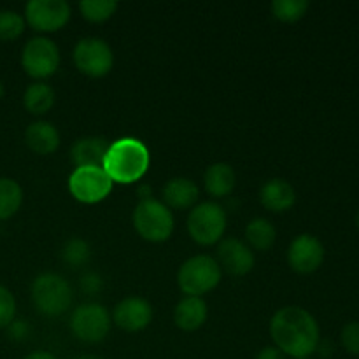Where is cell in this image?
I'll list each match as a JSON object with an SVG mask.
<instances>
[{
	"label": "cell",
	"instance_id": "obj_34",
	"mask_svg": "<svg viewBox=\"0 0 359 359\" xmlns=\"http://www.w3.org/2000/svg\"><path fill=\"white\" fill-rule=\"evenodd\" d=\"M4 95H6V88H4V83L0 81V98H2Z\"/></svg>",
	"mask_w": 359,
	"mask_h": 359
},
{
	"label": "cell",
	"instance_id": "obj_12",
	"mask_svg": "<svg viewBox=\"0 0 359 359\" xmlns=\"http://www.w3.org/2000/svg\"><path fill=\"white\" fill-rule=\"evenodd\" d=\"M325 262V245L318 237L302 233L293 238L287 249V263L297 273H312Z\"/></svg>",
	"mask_w": 359,
	"mask_h": 359
},
{
	"label": "cell",
	"instance_id": "obj_6",
	"mask_svg": "<svg viewBox=\"0 0 359 359\" xmlns=\"http://www.w3.org/2000/svg\"><path fill=\"white\" fill-rule=\"evenodd\" d=\"M226 210L216 202H203L193 207L188 216V233L196 244L212 245L221 241L226 230Z\"/></svg>",
	"mask_w": 359,
	"mask_h": 359
},
{
	"label": "cell",
	"instance_id": "obj_24",
	"mask_svg": "<svg viewBox=\"0 0 359 359\" xmlns=\"http://www.w3.org/2000/svg\"><path fill=\"white\" fill-rule=\"evenodd\" d=\"M91 258V249L84 238L74 237L67 241L62 248V259L72 269L84 266Z\"/></svg>",
	"mask_w": 359,
	"mask_h": 359
},
{
	"label": "cell",
	"instance_id": "obj_18",
	"mask_svg": "<svg viewBox=\"0 0 359 359\" xmlns=\"http://www.w3.org/2000/svg\"><path fill=\"white\" fill-rule=\"evenodd\" d=\"M207 314L209 311H207V304L203 302V298L186 297L175 305L174 323L182 332H195L205 323Z\"/></svg>",
	"mask_w": 359,
	"mask_h": 359
},
{
	"label": "cell",
	"instance_id": "obj_19",
	"mask_svg": "<svg viewBox=\"0 0 359 359\" xmlns=\"http://www.w3.org/2000/svg\"><path fill=\"white\" fill-rule=\"evenodd\" d=\"M235 184H237V175L233 167L224 161L210 165L203 174V188L214 198L228 196L235 189Z\"/></svg>",
	"mask_w": 359,
	"mask_h": 359
},
{
	"label": "cell",
	"instance_id": "obj_13",
	"mask_svg": "<svg viewBox=\"0 0 359 359\" xmlns=\"http://www.w3.org/2000/svg\"><path fill=\"white\" fill-rule=\"evenodd\" d=\"M217 263L223 266L230 276L242 277L249 273L255 266V252L241 238H224L217 245Z\"/></svg>",
	"mask_w": 359,
	"mask_h": 359
},
{
	"label": "cell",
	"instance_id": "obj_8",
	"mask_svg": "<svg viewBox=\"0 0 359 359\" xmlns=\"http://www.w3.org/2000/svg\"><path fill=\"white\" fill-rule=\"evenodd\" d=\"M74 63L77 69L90 77H104L114 65L112 49L104 39L84 37L74 48Z\"/></svg>",
	"mask_w": 359,
	"mask_h": 359
},
{
	"label": "cell",
	"instance_id": "obj_25",
	"mask_svg": "<svg viewBox=\"0 0 359 359\" xmlns=\"http://www.w3.org/2000/svg\"><path fill=\"white\" fill-rule=\"evenodd\" d=\"M270 9L277 20L284 21V23H294L305 16L309 2L307 0H273Z\"/></svg>",
	"mask_w": 359,
	"mask_h": 359
},
{
	"label": "cell",
	"instance_id": "obj_3",
	"mask_svg": "<svg viewBox=\"0 0 359 359\" xmlns=\"http://www.w3.org/2000/svg\"><path fill=\"white\" fill-rule=\"evenodd\" d=\"M221 283V266L212 256L198 255L186 259L177 272V284L186 297L209 293Z\"/></svg>",
	"mask_w": 359,
	"mask_h": 359
},
{
	"label": "cell",
	"instance_id": "obj_33",
	"mask_svg": "<svg viewBox=\"0 0 359 359\" xmlns=\"http://www.w3.org/2000/svg\"><path fill=\"white\" fill-rule=\"evenodd\" d=\"M23 359H58L55 356V354L48 353V351H35V353L28 354V356H25Z\"/></svg>",
	"mask_w": 359,
	"mask_h": 359
},
{
	"label": "cell",
	"instance_id": "obj_27",
	"mask_svg": "<svg viewBox=\"0 0 359 359\" xmlns=\"http://www.w3.org/2000/svg\"><path fill=\"white\" fill-rule=\"evenodd\" d=\"M25 18L20 13L11 9L0 11V41H16L25 32Z\"/></svg>",
	"mask_w": 359,
	"mask_h": 359
},
{
	"label": "cell",
	"instance_id": "obj_26",
	"mask_svg": "<svg viewBox=\"0 0 359 359\" xmlns=\"http://www.w3.org/2000/svg\"><path fill=\"white\" fill-rule=\"evenodd\" d=\"M79 9L88 21L102 23L118 11V2L116 0H81Z\"/></svg>",
	"mask_w": 359,
	"mask_h": 359
},
{
	"label": "cell",
	"instance_id": "obj_7",
	"mask_svg": "<svg viewBox=\"0 0 359 359\" xmlns=\"http://www.w3.org/2000/svg\"><path fill=\"white\" fill-rule=\"evenodd\" d=\"M70 330L86 344H98L111 332V316L100 304H83L70 316Z\"/></svg>",
	"mask_w": 359,
	"mask_h": 359
},
{
	"label": "cell",
	"instance_id": "obj_31",
	"mask_svg": "<svg viewBox=\"0 0 359 359\" xmlns=\"http://www.w3.org/2000/svg\"><path fill=\"white\" fill-rule=\"evenodd\" d=\"M30 335V326L23 319H14L9 326H7V337L14 342H21Z\"/></svg>",
	"mask_w": 359,
	"mask_h": 359
},
{
	"label": "cell",
	"instance_id": "obj_2",
	"mask_svg": "<svg viewBox=\"0 0 359 359\" xmlns=\"http://www.w3.org/2000/svg\"><path fill=\"white\" fill-rule=\"evenodd\" d=\"M149 161V149L142 140L135 137H123L109 146L102 168L112 182L132 184L146 175Z\"/></svg>",
	"mask_w": 359,
	"mask_h": 359
},
{
	"label": "cell",
	"instance_id": "obj_35",
	"mask_svg": "<svg viewBox=\"0 0 359 359\" xmlns=\"http://www.w3.org/2000/svg\"><path fill=\"white\" fill-rule=\"evenodd\" d=\"M74 359H104V358H98V356H79V358H74Z\"/></svg>",
	"mask_w": 359,
	"mask_h": 359
},
{
	"label": "cell",
	"instance_id": "obj_14",
	"mask_svg": "<svg viewBox=\"0 0 359 359\" xmlns=\"http://www.w3.org/2000/svg\"><path fill=\"white\" fill-rule=\"evenodd\" d=\"M116 326L125 332H140L147 328L153 319V307L147 300L139 297H128L119 302L112 312Z\"/></svg>",
	"mask_w": 359,
	"mask_h": 359
},
{
	"label": "cell",
	"instance_id": "obj_37",
	"mask_svg": "<svg viewBox=\"0 0 359 359\" xmlns=\"http://www.w3.org/2000/svg\"><path fill=\"white\" fill-rule=\"evenodd\" d=\"M307 359H309V358H307Z\"/></svg>",
	"mask_w": 359,
	"mask_h": 359
},
{
	"label": "cell",
	"instance_id": "obj_32",
	"mask_svg": "<svg viewBox=\"0 0 359 359\" xmlns=\"http://www.w3.org/2000/svg\"><path fill=\"white\" fill-rule=\"evenodd\" d=\"M256 359H286V356H284L276 346H269V347H263V349L259 351Z\"/></svg>",
	"mask_w": 359,
	"mask_h": 359
},
{
	"label": "cell",
	"instance_id": "obj_9",
	"mask_svg": "<svg viewBox=\"0 0 359 359\" xmlns=\"http://www.w3.org/2000/svg\"><path fill=\"white\" fill-rule=\"evenodd\" d=\"M21 65L34 79H46L53 76L60 65V49L51 39L34 37L21 51Z\"/></svg>",
	"mask_w": 359,
	"mask_h": 359
},
{
	"label": "cell",
	"instance_id": "obj_36",
	"mask_svg": "<svg viewBox=\"0 0 359 359\" xmlns=\"http://www.w3.org/2000/svg\"><path fill=\"white\" fill-rule=\"evenodd\" d=\"M356 221H358V228H359V210H358V217H356Z\"/></svg>",
	"mask_w": 359,
	"mask_h": 359
},
{
	"label": "cell",
	"instance_id": "obj_28",
	"mask_svg": "<svg viewBox=\"0 0 359 359\" xmlns=\"http://www.w3.org/2000/svg\"><path fill=\"white\" fill-rule=\"evenodd\" d=\"M16 319V300L6 286H0V330L7 328Z\"/></svg>",
	"mask_w": 359,
	"mask_h": 359
},
{
	"label": "cell",
	"instance_id": "obj_21",
	"mask_svg": "<svg viewBox=\"0 0 359 359\" xmlns=\"http://www.w3.org/2000/svg\"><path fill=\"white\" fill-rule=\"evenodd\" d=\"M277 230L272 224V221L265 219V217H255L249 221L245 226V241L248 245L258 251H269L273 244H276Z\"/></svg>",
	"mask_w": 359,
	"mask_h": 359
},
{
	"label": "cell",
	"instance_id": "obj_11",
	"mask_svg": "<svg viewBox=\"0 0 359 359\" xmlns=\"http://www.w3.org/2000/svg\"><path fill=\"white\" fill-rule=\"evenodd\" d=\"M70 20L65 0H30L25 6V21L37 32H56Z\"/></svg>",
	"mask_w": 359,
	"mask_h": 359
},
{
	"label": "cell",
	"instance_id": "obj_23",
	"mask_svg": "<svg viewBox=\"0 0 359 359\" xmlns=\"http://www.w3.org/2000/svg\"><path fill=\"white\" fill-rule=\"evenodd\" d=\"M23 203V189L14 179L0 177V221L13 217Z\"/></svg>",
	"mask_w": 359,
	"mask_h": 359
},
{
	"label": "cell",
	"instance_id": "obj_16",
	"mask_svg": "<svg viewBox=\"0 0 359 359\" xmlns=\"http://www.w3.org/2000/svg\"><path fill=\"white\" fill-rule=\"evenodd\" d=\"M109 146L111 144L104 137H83L74 142L70 156L76 167H104Z\"/></svg>",
	"mask_w": 359,
	"mask_h": 359
},
{
	"label": "cell",
	"instance_id": "obj_15",
	"mask_svg": "<svg viewBox=\"0 0 359 359\" xmlns=\"http://www.w3.org/2000/svg\"><path fill=\"white\" fill-rule=\"evenodd\" d=\"M297 200L294 188L286 179H269L259 189V202L270 212H284L291 209Z\"/></svg>",
	"mask_w": 359,
	"mask_h": 359
},
{
	"label": "cell",
	"instance_id": "obj_20",
	"mask_svg": "<svg viewBox=\"0 0 359 359\" xmlns=\"http://www.w3.org/2000/svg\"><path fill=\"white\" fill-rule=\"evenodd\" d=\"M198 186L186 177H174L165 184L163 200L168 209H189L198 200Z\"/></svg>",
	"mask_w": 359,
	"mask_h": 359
},
{
	"label": "cell",
	"instance_id": "obj_30",
	"mask_svg": "<svg viewBox=\"0 0 359 359\" xmlns=\"http://www.w3.org/2000/svg\"><path fill=\"white\" fill-rule=\"evenodd\" d=\"M79 287L86 297H93V294H98L102 291V287H104V279H102L98 273L88 272L79 279Z\"/></svg>",
	"mask_w": 359,
	"mask_h": 359
},
{
	"label": "cell",
	"instance_id": "obj_17",
	"mask_svg": "<svg viewBox=\"0 0 359 359\" xmlns=\"http://www.w3.org/2000/svg\"><path fill=\"white\" fill-rule=\"evenodd\" d=\"M25 142L34 153L51 154L60 146V133L53 123L39 119L30 123L25 130Z\"/></svg>",
	"mask_w": 359,
	"mask_h": 359
},
{
	"label": "cell",
	"instance_id": "obj_10",
	"mask_svg": "<svg viewBox=\"0 0 359 359\" xmlns=\"http://www.w3.org/2000/svg\"><path fill=\"white\" fill-rule=\"evenodd\" d=\"M112 184L102 167H76L69 177V189L76 200L83 203H98L107 198Z\"/></svg>",
	"mask_w": 359,
	"mask_h": 359
},
{
	"label": "cell",
	"instance_id": "obj_29",
	"mask_svg": "<svg viewBox=\"0 0 359 359\" xmlns=\"http://www.w3.org/2000/svg\"><path fill=\"white\" fill-rule=\"evenodd\" d=\"M340 342L351 356H359V321H351L344 326Z\"/></svg>",
	"mask_w": 359,
	"mask_h": 359
},
{
	"label": "cell",
	"instance_id": "obj_5",
	"mask_svg": "<svg viewBox=\"0 0 359 359\" xmlns=\"http://www.w3.org/2000/svg\"><path fill=\"white\" fill-rule=\"evenodd\" d=\"M137 233L149 242H165L174 231V214L160 200H142L133 210Z\"/></svg>",
	"mask_w": 359,
	"mask_h": 359
},
{
	"label": "cell",
	"instance_id": "obj_22",
	"mask_svg": "<svg viewBox=\"0 0 359 359\" xmlns=\"http://www.w3.org/2000/svg\"><path fill=\"white\" fill-rule=\"evenodd\" d=\"M23 105L30 114H46L55 105V90L48 83H34L25 90Z\"/></svg>",
	"mask_w": 359,
	"mask_h": 359
},
{
	"label": "cell",
	"instance_id": "obj_4",
	"mask_svg": "<svg viewBox=\"0 0 359 359\" xmlns=\"http://www.w3.org/2000/svg\"><path fill=\"white\" fill-rule=\"evenodd\" d=\"M32 302L41 314L56 318L72 304V287L58 273H41L32 284Z\"/></svg>",
	"mask_w": 359,
	"mask_h": 359
},
{
	"label": "cell",
	"instance_id": "obj_1",
	"mask_svg": "<svg viewBox=\"0 0 359 359\" xmlns=\"http://www.w3.org/2000/svg\"><path fill=\"white\" fill-rule=\"evenodd\" d=\"M270 337L277 349L293 359H307L321 342L319 325L314 316L298 305L283 307L270 321Z\"/></svg>",
	"mask_w": 359,
	"mask_h": 359
}]
</instances>
